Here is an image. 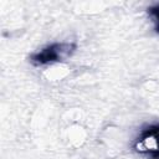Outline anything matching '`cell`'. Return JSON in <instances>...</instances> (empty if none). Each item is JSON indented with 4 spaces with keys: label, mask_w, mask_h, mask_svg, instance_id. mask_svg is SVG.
Returning <instances> with one entry per match:
<instances>
[{
    "label": "cell",
    "mask_w": 159,
    "mask_h": 159,
    "mask_svg": "<svg viewBox=\"0 0 159 159\" xmlns=\"http://www.w3.org/2000/svg\"><path fill=\"white\" fill-rule=\"evenodd\" d=\"M75 51V45L72 43H52L39 52L34 53L31 56V60L36 65H47V63H53L62 61L67 58L72 52Z\"/></svg>",
    "instance_id": "obj_1"
},
{
    "label": "cell",
    "mask_w": 159,
    "mask_h": 159,
    "mask_svg": "<svg viewBox=\"0 0 159 159\" xmlns=\"http://www.w3.org/2000/svg\"><path fill=\"white\" fill-rule=\"evenodd\" d=\"M134 148L142 154H147L153 159H159V124L144 129L135 142Z\"/></svg>",
    "instance_id": "obj_2"
},
{
    "label": "cell",
    "mask_w": 159,
    "mask_h": 159,
    "mask_svg": "<svg viewBox=\"0 0 159 159\" xmlns=\"http://www.w3.org/2000/svg\"><path fill=\"white\" fill-rule=\"evenodd\" d=\"M149 14H150V16L154 19L155 29H157V31L159 32V4L155 5V6H152V7L149 9Z\"/></svg>",
    "instance_id": "obj_3"
}]
</instances>
